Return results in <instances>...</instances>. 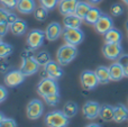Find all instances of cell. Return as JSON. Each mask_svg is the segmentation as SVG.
<instances>
[{"label":"cell","instance_id":"22","mask_svg":"<svg viewBox=\"0 0 128 127\" xmlns=\"http://www.w3.org/2000/svg\"><path fill=\"white\" fill-rule=\"evenodd\" d=\"M122 32L119 29L112 27L111 29H109L106 34H104V42L106 43H120L122 42Z\"/></svg>","mask_w":128,"mask_h":127},{"label":"cell","instance_id":"3","mask_svg":"<svg viewBox=\"0 0 128 127\" xmlns=\"http://www.w3.org/2000/svg\"><path fill=\"white\" fill-rule=\"evenodd\" d=\"M37 94L43 98L46 96H51V94H60L58 84L56 82V80L50 78V76L40 80L37 84Z\"/></svg>","mask_w":128,"mask_h":127},{"label":"cell","instance_id":"24","mask_svg":"<svg viewBox=\"0 0 128 127\" xmlns=\"http://www.w3.org/2000/svg\"><path fill=\"white\" fill-rule=\"evenodd\" d=\"M101 15H102V11L100 10L99 8H97V7H91V9L89 10V12L86 14V18H84V20L90 25H94L96 22H98V19L101 17Z\"/></svg>","mask_w":128,"mask_h":127},{"label":"cell","instance_id":"37","mask_svg":"<svg viewBox=\"0 0 128 127\" xmlns=\"http://www.w3.org/2000/svg\"><path fill=\"white\" fill-rule=\"evenodd\" d=\"M7 96H8V91L7 89L4 87V86H0V104L4 102L7 99Z\"/></svg>","mask_w":128,"mask_h":127},{"label":"cell","instance_id":"41","mask_svg":"<svg viewBox=\"0 0 128 127\" xmlns=\"http://www.w3.org/2000/svg\"><path fill=\"white\" fill-rule=\"evenodd\" d=\"M89 2H90L91 4H99V2H101L102 0H88Z\"/></svg>","mask_w":128,"mask_h":127},{"label":"cell","instance_id":"18","mask_svg":"<svg viewBox=\"0 0 128 127\" xmlns=\"http://www.w3.org/2000/svg\"><path fill=\"white\" fill-rule=\"evenodd\" d=\"M109 73H110L111 81H119L125 76L124 66L119 62H115L109 66Z\"/></svg>","mask_w":128,"mask_h":127},{"label":"cell","instance_id":"9","mask_svg":"<svg viewBox=\"0 0 128 127\" xmlns=\"http://www.w3.org/2000/svg\"><path fill=\"white\" fill-rule=\"evenodd\" d=\"M25 76L22 71L19 70H10L6 73L4 78V84L7 87H17V86L22 84V82L25 81Z\"/></svg>","mask_w":128,"mask_h":127},{"label":"cell","instance_id":"27","mask_svg":"<svg viewBox=\"0 0 128 127\" xmlns=\"http://www.w3.org/2000/svg\"><path fill=\"white\" fill-rule=\"evenodd\" d=\"M14 51V47L8 43H4L2 38H0V58H6L11 55Z\"/></svg>","mask_w":128,"mask_h":127},{"label":"cell","instance_id":"30","mask_svg":"<svg viewBox=\"0 0 128 127\" xmlns=\"http://www.w3.org/2000/svg\"><path fill=\"white\" fill-rule=\"evenodd\" d=\"M44 100L45 102L47 104L48 106H58V104H60V94H51V96H46L44 97Z\"/></svg>","mask_w":128,"mask_h":127},{"label":"cell","instance_id":"38","mask_svg":"<svg viewBox=\"0 0 128 127\" xmlns=\"http://www.w3.org/2000/svg\"><path fill=\"white\" fill-rule=\"evenodd\" d=\"M118 62H119L122 66L127 65L128 64V54H124V53H122V55H120V58H118Z\"/></svg>","mask_w":128,"mask_h":127},{"label":"cell","instance_id":"13","mask_svg":"<svg viewBox=\"0 0 128 127\" xmlns=\"http://www.w3.org/2000/svg\"><path fill=\"white\" fill-rule=\"evenodd\" d=\"M62 33H63L62 26H61V24H58L56 22L48 24V26L45 29V35H46V38L50 42H54V40H58L60 36L62 35Z\"/></svg>","mask_w":128,"mask_h":127},{"label":"cell","instance_id":"46","mask_svg":"<svg viewBox=\"0 0 128 127\" xmlns=\"http://www.w3.org/2000/svg\"><path fill=\"white\" fill-rule=\"evenodd\" d=\"M126 28H127V30H128V20L126 22Z\"/></svg>","mask_w":128,"mask_h":127},{"label":"cell","instance_id":"19","mask_svg":"<svg viewBox=\"0 0 128 127\" xmlns=\"http://www.w3.org/2000/svg\"><path fill=\"white\" fill-rule=\"evenodd\" d=\"M82 18H80L76 14H70V15L64 16L63 18V25L64 27H68V28H79L82 24Z\"/></svg>","mask_w":128,"mask_h":127},{"label":"cell","instance_id":"29","mask_svg":"<svg viewBox=\"0 0 128 127\" xmlns=\"http://www.w3.org/2000/svg\"><path fill=\"white\" fill-rule=\"evenodd\" d=\"M47 10L48 9H46L45 7H43L40 4V7H36L35 11H34V16H35V18L38 22H44L47 18V16H48V11Z\"/></svg>","mask_w":128,"mask_h":127},{"label":"cell","instance_id":"32","mask_svg":"<svg viewBox=\"0 0 128 127\" xmlns=\"http://www.w3.org/2000/svg\"><path fill=\"white\" fill-rule=\"evenodd\" d=\"M40 1L43 7H45V8L48 9V10H52V9L55 8L56 4H58L60 0H40Z\"/></svg>","mask_w":128,"mask_h":127},{"label":"cell","instance_id":"21","mask_svg":"<svg viewBox=\"0 0 128 127\" xmlns=\"http://www.w3.org/2000/svg\"><path fill=\"white\" fill-rule=\"evenodd\" d=\"M94 72H96V74H97L99 83H101V84H107V83H109L111 81L110 73H109V68L100 65V66L97 68V70H96Z\"/></svg>","mask_w":128,"mask_h":127},{"label":"cell","instance_id":"35","mask_svg":"<svg viewBox=\"0 0 128 127\" xmlns=\"http://www.w3.org/2000/svg\"><path fill=\"white\" fill-rule=\"evenodd\" d=\"M10 11H8L7 9L0 8V22H7L8 24V17Z\"/></svg>","mask_w":128,"mask_h":127},{"label":"cell","instance_id":"14","mask_svg":"<svg viewBox=\"0 0 128 127\" xmlns=\"http://www.w3.org/2000/svg\"><path fill=\"white\" fill-rule=\"evenodd\" d=\"M44 71L50 78L52 79H60L63 76V70L61 68V64L58 62H54V61H50L46 65H44Z\"/></svg>","mask_w":128,"mask_h":127},{"label":"cell","instance_id":"28","mask_svg":"<svg viewBox=\"0 0 128 127\" xmlns=\"http://www.w3.org/2000/svg\"><path fill=\"white\" fill-rule=\"evenodd\" d=\"M34 58H35V60L38 62V64L43 65V66L46 65L47 63L51 61V55H50V53L46 51L38 52V53H36L35 55H34Z\"/></svg>","mask_w":128,"mask_h":127},{"label":"cell","instance_id":"12","mask_svg":"<svg viewBox=\"0 0 128 127\" xmlns=\"http://www.w3.org/2000/svg\"><path fill=\"white\" fill-rule=\"evenodd\" d=\"M93 26H94L96 30L98 33L101 34V35H104L109 29H111L114 27V20L110 16L106 15V14H102L101 17L98 19V22Z\"/></svg>","mask_w":128,"mask_h":127},{"label":"cell","instance_id":"43","mask_svg":"<svg viewBox=\"0 0 128 127\" xmlns=\"http://www.w3.org/2000/svg\"><path fill=\"white\" fill-rule=\"evenodd\" d=\"M89 127H99L100 125L99 124H90V125H88Z\"/></svg>","mask_w":128,"mask_h":127},{"label":"cell","instance_id":"20","mask_svg":"<svg viewBox=\"0 0 128 127\" xmlns=\"http://www.w3.org/2000/svg\"><path fill=\"white\" fill-rule=\"evenodd\" d=\"M9 28H10V32L16 36H22L26 33L27 30V22L22 19H19L18 18L17 20L12 22V24L9 25Z\"/></svg>","mask_w":128,"mask_h":127},{"label":"cell","instance_id":"15","mask_svg":"<svg viewBox=\"0 0 128 127\" xmlns=\"http://www.w3.org/2000/svg\"><path fill=\"white\" fill-rule=\"evenodd\" d=\"M80 0H60L58 1V10L63 16L70 15L75 11L78 4Z\"/></svg>","mask_w":128,"mask_h":127},{"label":"cell","instance_id":"10","mask_svg":"<svg viewBox=\"0 0 128 127\" xmlns=\"http://www.w3.org/2000/svg\"><path fill=\"white\" fill-rule=\"evenodd\" d=\"M40 66V65L38 64V62L35 60L34 56H28V58H22V65H20L19 69L26 76H30L38 71Z\"/></svg>","mask_w":128,"mask_h":127},{"label":"cell","instance_id":"5","mask_svg":"<svg viewBox=\"0 0 128 127\" xmlns=\"http://www.w3.org/2000/svg\"><path fill=\"white\" fill-rule=\"evenodd\" d=\"M46 37L45 32L40 30V29H33L28 33L26 37V43L28 45L29 48L37 50L44 44V40Z\"/></svg>","mask_w":128,"mask_h":127},{"label":"cell","instance_id":"6","mask_svg":"<svg viewBox=\"0 0 128 127\" xmlns=\"http://www.w3.org/2000/svg\"><path fill=\"white\" fill-rule=\"evenodd\" d=\"M43 112H44V107H43V102L40 99L30 100L26 107V115L32 120L40 118L43 116Z\"/></svg>","mask_w":128,"mask_h":127},{"label":"cell","instance_id":"11","mask_svg":"<svg viewBox=\"0 0 128 127\" xmlns=\"http://www.w3.org/2000/svg\"><path fill=\"white\" fill-rule=\"evenodd\" d=\"M100 109H101V106H100L99 102H97V101H86L82 107V114L86 119L92 120V119H96L97 117H99Z\"/></svg>","mask_w":128,"mask_h":127},{"label":"cell","instance_id":"47","mask_svg":"<svg viewBox=\"0 0 128 127\" xmlns=\"http://www.w3.org/2000/svg\"><path fill=\"white\" fill-rule=\"evenodd\" d=\"M127 37H128V30H127Z\"/></svg>","mask_w":128,"mask_h":127},{"label":"cell","instance_id":"1","mask_svg":"<svg viewBox=\"0 0 128 127\" xmlns=\"http://www.w3.org/2000/svg\"><path fill=\"white\" fill-rule=\"evenodd\" d=\"M78 56V48L75 45L65 44L58 50L56 58L61 65H68Z\"/></svg>","mask_w":128,"mask_h":127},{"label":"cell","instance_id":"34","mask_svg":"<svg viewBox=\"0 0 128 127\" xmlns=\"http://www.w3.org/2000/svg\"><path fill=\"white\" fill-rule=\"evenodd\" d=\"M0 2H1V4L4 7H6V8L14 9V8H16V7H17L18 0H0Z\"/></svg>","mask_w":128,"mask_h":127},{"label":"cell","instance_id":"44","mask_svg":"<svg viewBox=\"0 0 128 127\" xmlns=\"http://www.w3.org/2000/svg\"><path fill=\"white\" fill-rule=\"evenodd\" d=\"M4 115L2 114L1 112H0V123H1V122H2V119H4Z\"/></svg>","mask_w":128,"mask_h":127},{"label":"cell","instance_id":"26","mask_svg":"<svg viewBox=\"0 0 128 127\" xmlns=\"http://www.w3.org/2000/svg\"><path fill=\"white\" fill-rule=\"evenodd\" d=\"M91 7H92L91 6V4H88V2H84V1H79L76 8H75L74 14H76L80 18H82V19L84 20L86 14H88L89 10L91 9Z\"/></svg>","mask_w":128,"mask_h":127},{"label":"cell","instance_id":"31","mask_svg":"<svg viewBox=\"0 0 128 127\" xmlns=\"http://www.w3.org/2000/svg\"><path fill=\"white\" fill-rule=\"evenodd\" d=\"M110 14L114 17H118V16H122L124 14V8H122V4H114L110 7Z\"/></svg>","mask_w":128,"mask_h":127},{"label":"cell","instance_id":"2","mask_svg":"<svg viewBox=\"0 0 128 127\" xmlns=\"http://www.w3.org/2000/svg\"><path fill=\"white\" fill-rule=\"evenodd\" d=\"M44 124L47 127H66L68 125V117L65 116L63 110H53L45 116Z\"/></svg>","mask_w":128,"mask_h":127},{"label":"cell","instance_id":"4","mask_svg":"<svg viewBox=\"0 0 128 127\" xmlns=\"http://www.w3.org/2000/svg\"><path fill=\"white\" fill-rule=\"evenodd\" d=\"M63 40L66 44L75 45L78 46L79 44H81L84 40V33L82 32V29L80 28H68V27H64L63 28Z\"/></svg>","mask_w":128,"mask_h":127},{"label":"cell","instance_id":"7","mask_svg":"<svg viewBox=\"0 0 128 127\" xmlns=\"http://www.w3.org/2000/svg\"><path fill=\"white\" fill-rule=\"evenodd\" d=\"M104 58L111 61H117L122 54V46L120 43H106L102 47Z\"/></svg>","mask_w":128,"mask_h":127},{"label":"cell","instance_id":"17","mask_svg":"<svg viewBox=\"0 0 128 127\" xmlns=\"http://www.w3.org/2000/svg\"><path fill=\"white\" fill-rule=\"evenodd\" d=\"M126 120H128V108L122 104H118L117 106H115L114 122H116L117 124H122Z\"/></svg>","mask_w":128,"mask_h":127},{"label":"cell","instance_id":"33","mask_svg":"<svg viewBox=\"0 0 128 127\" xmlns=\"http://www.w3.org/2000/svg\"><path fill=\"white\" fill-rule=\"evenodd\" d=\"M16 126H17L16 120H14L12 118H7V117H4L2 119V122L0 123V127H16Z\"/></svg>","mask_w":128,"mask_h":127},{"label":"cell","instance_id":"45","mask_svg":"<svg viewBox=\"0 0 128 127\" xmlns=\"http://www.w3.org/2000/svg\"><path fill=\"white\" fill-rule=\"evenodd\" d=\"M122 1H124V4H126L127 6H128V0H122Z\"/></svg>","mask_w":128,"mask_h":127},{"label":"cell","instance_id":"25","mask_svg":"<svg viewBox=\"0 0 128 127\" xmlns=\"http://www.w3.org/2000/svg\"><path fill=\"white\" fill-rule=\"evenodd\" d=\"M62 110H63L64 114H65L66 117L72 118V117H74L75 115L78 114L79 107H78L76 102H74V101H68V102L63 106V109Z\"/></svg>","mask_w":128,"mask_h":127},{"label":"cell","instance_id":"16","mask_svg":"<svg viewBox=\"0 0 128 127\" xmlns=\"http://www.w3.org/2000/svg\"><path fill=\"white\" fill-rule=\"evenodd\" d=\"M16 8L22 15H30L36 9V2L35 0H18Z\"/></svg>","mask_w":128,"mask_h":127},{"label":"cell","instance_id":"39","mask_svg":"<svg viewBox=\"0 0 128 127\" xmlns=\"http://www.w3.org/2000/svg\"><path fill=\"white\" fill-rule=\"evenodd\" d=\"M10 68V63H7L6 61H4V62H0V72H7L8 71V69Z\"/></svg>","mask_w":128,"mask_h":127},{"label":"cell","instance_id":"36","mask_svg":"<svg viewBox=\"0 0 128 127\" xmlns=\"http://www.w3.org/2000/svg\"><path fill=\"white\" fill-rule=\"evenodd\" d=\"M9 29H10L9 28V24H7V22H0V38L4 37Z\"/></svg>","mask_w":128,"mask_h":127},{"label":"cell","instance_id":"42","mask_svg":"<svg viewBox=\"0 0 128 127\" xmlns=\"http://www.w3.org/2000/svg\"><path fill=\"white\" fill-rule=\"evenodd\" d=\"M124 72H125V76H127L128 78V64L124 66Z\"/></svg>","mask_w":128,"mask_h":127},{"label":"cell","instance_id":"23","mask_svg":"<svg viewBox=\"0 0 128 127\" xmlns=\"http://www.w3.org/2000/svg\"><path fill=\"white\" fill-rule=\"evenodd\" d=\"M114 116H115V107H114V106H110V105L101 106L99 117L102 120L111 122V120H114Z\"/></svg>","mask_w":128,"mask_h":127},{"label":"cell","instance_id":"8","mask_svg":"<svg viewBox=\"0 0 128 127\" xmlns=\"http://www.w3.org/2000/svg\"><path fill=\"white\" fill-rule=\"evenodd\" d=\"M80 80H81V86L84 90H93L99 84V80L97 78L96 72L90 71V70H86L82 72Z\"/></svg>","mask_w":128,"mask_h":127},{"label":"cell","instance_id":"40","mask_svg":"<svg viewBox=\"0 0 128 127\" xmlns=\"http://www.w3.org/2000/svg\"><path fill=\"white\" fill-rule=\"evenodd\" d=\"M18 19V17H17V15L16 14H14V12H11L10 11V14H9V17H8V24L10 25V24H12L15 20H17Z\"/></svg>","mask_w":128,"mask_h":127}]
</instances>
